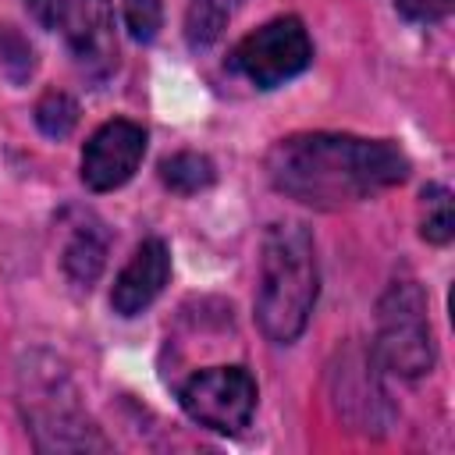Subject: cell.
I'll use <instances>...</instances> for the list:
<instances>
[{
    "label": "cell",
    "mask_w": 455,
    "mask_h": 455,
    "mask_svg": "<svg viewBox=\"0 0 455 455\" xmlns=\"http://www.w3.org/2000/svg\"><path fill=\"white\" fill-rule=\"evenodd\" d=\"M267 178L277 192L316 210L363 203L409 178V156L387 139L302 132L274 142Z\"/></svg>",
    "instance_id": "cell-1"
},
{
    "label": "cell",
    "mask_w": 455,
    "mask_h": 455,
    "mask_svg": "<svg viewBox=\"0 0 455 455\" xmlns=\"http://www.w3.org/2000/svg\"><path fill=\"white\" fill-rule=\"evenodd\" d=\"M320 270L316 249L306 224H270L259 249V284H256V323L277 341L291 345L316 306Z\"/></svg>",
    "instance_id": "cell-2"
},
{
    "label": "cell",
    "mask_w": 455,
    "mask_h": 455,
    "mask_svg": "<svg viewBox=\"0 0 455 455\" xmlns=\"http://www.w3.org/2000/svg\"><path fill=\"white\" fill-rule=\"evenodd\" d=\"M377 363L398 377H423L434 366V334L427 320V295L412 277L387 284L377 306Z\"/></svg>",
    "instance_id": "cell-3"
},
{
    "label": "cell",
    "mask_w": 455,
    "mask_h": 455,
    "mask_svg": "<svg viewBox=\"0 0 455 455\" xmlns=\"http://www.w3.org/2000/svg\"><path fill=\"white\" fill-rule=\"evenodd\" d=\"M313 60V43L309 32L302 28L299 18H274L263 28L249 32L235 53L231 68L245 75L256 89H277L288 78L302 75Z\"/></svg>",
    "instance_id": "cell-4"
},
{
    "label": "cell",
    "mask_w": 455,
    "mask_h": 455,
    "mask_svg": "<svg viewBox=\"0 0 455 455\" xmlns=\"http://www.w3.org/2000/svg\"><path fill=\"white\" fill-rule=\"evenodd\" d=\"M181 409L217 434H238L256 412V380L245 366H213L188 377L178 391Z\"/></svg>",
    "instance_id": "cell-5"
},
{
    "label": "cell",
    "mask_w": 455,
    "mask_h": 455,
    "mask_svg": "<svg viewBox=\"0 0 455 455\" xmlns=\"http://www.w3.org/2000/svg\"><path fill=\"white\" fill-rule=\"evenodd\" d=\"M146 153V132L135 121H107L103 128L92 132V139L82 149V181L92 192H110L121 188L135 167L142 164Z\"/></svg>",
    "instance_id": "cell-6"
},
{
    "label": "cell",
    "mask_w": 455,
    "mask_h": 455,
    "mask_svg": "<svg viewBox=\"0 0 455 455\" xmlns=\"http://www.w3.org/2000/svg\"><path fill=\"white\" fill-rule=\"evenodd\" d=\"M68 36V50L82 75L103 82L117 64V39H114V7L110 0H68L60 18Z\"/></svg>",
    "instance_id": "cell-7"
},
{
    "label": "cell",
    "mask_w": 455,
    "mask_h": 455,
    "mask_svg": "<svg viewBox=\"0 0 455 455\" xmlns=\"http://www.w3.org/2000/svg\"><path fill=\"white\" fill-rule=\"evenodd\" d=\"M167 277H171V252H167V245L160 238H146L132 252V259L124 263V270L114 281V291H110L114 313H121V316L142 313L164 291Z\"/></svg>",
    "instance_id": "cell-8"
},
{
    "label": "cell",
    "mask_w": 455,
    "mask_h": 455,
    "mask_svg": "<svg viewBox=\"0 0 455 455\" xmlns=\"http://www.w3.org/2000/svg\"><path fill=\"white\" fill-rule=\"evenodd\" d=\"M107 242H110V235L103 231L100 220L85 217L82 224H75V231H71V238H68V245H64V256H60L64 274H68L75 284L89 288V284L100 277L103 263H107Z\"/></svg>",
    "instance_id": "cell-9"
},
{
    "label": "cell",
    "mask_w": 455,
    "mask_h": 455,
    "mask_svg": "<svg viewBox=\"0 0 455 455\" xmlns=\"http://www.w3.org/2000/svg\"><path fill=\"white\" fill-rule=\"evenodd\" d=\"M242 7V0H188V11H185V39L192 50H210L228 21L235 18V11Z\"/></svg>",
    "instance_id": "cell-10"
},
{
    "label": "cell",
    "mask_w": 455,
    "mask_h": 455,
    "mask_svg": "<svg viewBox=\"0 0 455 455\" xmlns=\"http://www.w3.org/2000/svg\"><path fill=\"white\" fill-rule=\"evenodd\" d=\"M341 377H345V387L338 391L341 398V409L359 423V430H384V423L373 416V405H380V409H387V402H384V391L377 387V380L373 377H366V373H352L348 366L341 370Z\"/></svg>",
    "instance_id": "cell-11"
},
{
    "label": "cell",
    "mask_w": 455,
    "mask_h": 455,
    "mask_svg": "<svg viewBox=\"0 0 455 455\" xmlns=\"http://www.w3.org/2000/svg\"><path fill=\"white\" fill-rule=\"evenodd\" d=\"M213 178H217L213 160L203 153H174L160 164V181L178 196H196V192L210 188Z\"/></svg>",
    "instance_id": "cell-12"
},
{
    "label": "cell",
    "mask_w": 455,
    "mask_h": 455,
    "mask_svg": "<svg viewBox=\"0 0 455 455\" xmlns=\"http://www.w3.org/2000/svg\"><path fill=\"white\" fill-rule=\"evenodd\" d=\"M419 235L434 245L451 242L455 235V210H451V192L444 185H427L419 196Z\"/></svg>",
    "instance_id": "cell-13"
},
{
    "label": "cell",
    "mask_w": 455,
    "mask_h": 455,
    "mask_svg": "<svg viewBox=\"0 0 455 455\" xmlns=\"http://www.w3.org/2000/svg\"><path fill=\"white\" fill-rule=\"evenodd\" d=\"M36 124L50 139H68L78 124V103L68 92H46L36 103Z\"/></svg>",
    "instance_id": "cell-14"
},
{
    "label": "cell",
    "mask_w": 455,
    "mask_h": 455,
    "mask_svg": "<svg viewBox=\"0 0 455 455\" xmlns=\"http://www.w3.org/2000/svg\"><path fill=\"white\" fill-rule=\"evenodd\" d=\"M124 7V25L132 32V39L139 43H153L160 25H164V7L160 0H121Z\"/></svg>",
    "instance_id": "cell-15"
},
{
    "label": "cell",
    "mask_w": 455,
    "mask_h": 455,
    "mask_svg": "<svg viewBox=\"0 0 455 455\" xmlns=\"http://www.w3.org/2000/svg\"><path fill=\"white\" fill-rule=\"evenodd\" d=\"M395 7L409 21H441L451 14L455 0H395Z\"/></svg>",
    "instance_id": "cell-16"
},
{
    "label": "cell",
    "mask_w": 455,
    "mask_h": 455,
    "mask_svg": "<svg viewBox=\"0 0 455 455\" xmlns=\"http://www.w3.org/2000/svg\"><path fill=\"white\" fill-rule=\"evenodd\" d=\"M25 7L32 11V18L46 28H57L64 11H68V0H25Z\"/></svg>",
    "instance_id": "cell-17"
}]
</instances>
